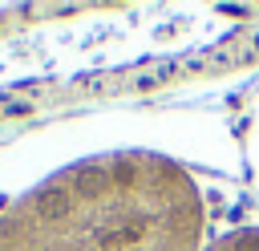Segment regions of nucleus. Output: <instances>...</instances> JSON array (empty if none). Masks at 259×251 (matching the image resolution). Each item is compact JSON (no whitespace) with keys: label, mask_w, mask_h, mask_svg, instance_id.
<instances>
[{"label":"nucleus","mask_w":259,"mask_h":251,"mask_svg":"<svg viewBox=\"0 0 259 251\" xmlns=\"http://www.w3.org/2000/svg\"><path fill=\"white\" fill-rule=\"evenodd\" d=\"M202 251H259V227H235V231L202 243Z\"/></svg>","instance_id":"2"},{"label":"nucleus","mask_w":259,"mask_h":251,"mask_svg":"<svg viewBox=\"0 0 259 251\" xmlns=\"http://www.w3.org/2000/svg\"><path fill=\"white\" fill-rule=\"evenodd\" d=\"M202 186L166 154L73 162L0 211V251H202Z\"/></svg>","instance_id":"1"}]
</instances>
